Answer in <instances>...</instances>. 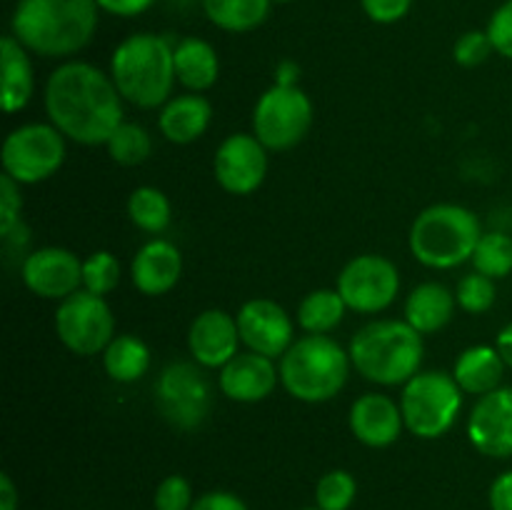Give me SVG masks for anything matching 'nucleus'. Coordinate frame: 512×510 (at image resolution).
Here are the masks:
<instances>
[{
    "label": "nucleus",
    "instance_id": "nucleus-39",
    "mask_svg": "<svg viewBox=\"0 0 512 510\" xmlns=\"http://www.w3.org/2000/svg\"><path fill=\"white\" fill-rule=\"evenodd\" d=\"M360 8L373 23L393 25L410 13L413 0H360Z\"/></svg>",
    "mask_w": 512,
    "mask_h": 510
},
{
    "label": "nucleus",
    "instance_id": "nucleus-26",
    "mask_svg": "<svg viewBox=\"0 0 512 510\" xmlns=\"http://www.w3.org/2000/svg\"><path fill=\"white\" fill-rule=\"evenodd\" d=\"M103 368L105 375L115 383H135L143 378L150 368V348L138 338V335L120 333L115 335L103 350Z\"/></svg>",
    "mask_w": 512,
    "mask_h": 510
},
{
    "label": "nucleus",
    "instance_id": "nucleus-32",
    "mask_svg": "<svg viewBox=\"0 0 512 510\" xmlns=\"http://www.w3.org/2000/svg\"><path fill=\"white\" fill-rule=\"evenodd\" d=\"M120 260L110 250H95L83 260V290L93 295H110L120 285Z\"/></svg>",
    "mask_w": 512,
    "mask_h": 510
},
{
    "label": "nucleus",
    "instance_id": "nucleus-21",
    "mask_svg": "<svg viewBox=\"0 0 512 510\" xmlns=\"http://www.w3.org/2000/svg\"><path fill=\"white\" fill-rule=\"evenodd\" d=\"M213 120V105L200 93L173 95L160 108L158 128L168 143L190 145L200 140Z\"/></svg>",
    "mask_w": 512,
    "mask_h": 510
},
{
    "label": "nucleus",
    "instance_id": "nucleus-5",
    "mask_svg": "<svg viewBox=\"0 0 512 510\" xmlns=\"http://www.w3.org/2000/svg\"><path fill=\"white\" fill-rule=\"evenodd\" d=\"M280 385L300 403H328L348 385L353 360L330 335H303L280 358Z\"/></svg>",
    "mask_w": 512,
    "mask_h": 510
},
{
    "label": "nucleus",
    "instance_id": "nucleus-19",
    "mask_svg": "<svg viewBox=\"0 0 512 510\" xmlns=\"http://www.w3.org/2000/svg\"><path fill=\"white\" fill-rule=\"evenodd\" d=\"M348 425L355 440L368 448H388V445L398 443L400 433L405 430L400 403L383 393L360 395L350 405Z\"/></svg>",
    "mask_w": 512,
    "mask_h": 510
},
{
    "label": "nucleus",
    "instance_id": "nucleus-42",
    "mask_svg": "<svg viewBox=\"0 0 512 510\" xmlns=\"http://www.w3.org/2000/svg\"><path fill=\"white\" fill-rule=\"evenodd\" d=\"M488 503L490 510H512V470H505L493 480Z\"/></svg>",
    "mask_w": 512,
    "mask_h": 510
},
{
    "label": "nucleus",
    "instance_id": "nucleus-11",
    "mask_svg": "<svg viewBox=\"0 0 512 510\" xmlns=\"http://www.w3.org/2000/svg\"><path fill=\"white\" fill-rule=\"evenodd\" d=\"M55 335L75 355H98L115 338V318L103 295L78 290L60 300L55 310Z\"/></svg>",
    "mask_w": 512,
    "mask_h": 510
},
{
    "label": "nucleus",
    "instance_id": "nucleus-46",
    "mask_svg": "<svg viewBox=\"0 0 512 510\" xmlns=\"http://www.w3.org/2000/svg\"><path fill=\"white\" fill-rule=\"evenodd\" d=\"M273 3H293V0H273Z\"/></svg>",
    "mask_w": 512,
    "mask_h": 510
},
{
    "label": "nucleus",
    "instance_id": "nucleus-17",
    "mask_svg": "<svg viewBox=\"0 0 512 510\" xmlns=\"http://www.w3.org/2000/svg\"><path fill=\"white\" fill-rule=\"evenodd\" d=\"M240 343L243 340H240L238 320L228 310H203L190 323L188 350L195 363L203 365V368H223V365H228L238 355Z\"/></svg>",
    "mask_w": 512,
    "mask_h": 510
},
{
    "label": "nucleus",
    "instance_id": "nucleus-47",
    "mask_svg": "<svg viewBox=\"0 0 512 510\" xmlns=\"http://www.w3.org/2000/svg\"><path fill=\"white\" fill-rule=\"evenodd\" d=\"M303 510H320V508H318V505H315V508H303Z\"/></svg>",
    "mask_w": 512,
    "mask_h": 510
},
{
    "label": "nucleus",
    "instance_id": "nucleus-10",
    "mask_svg": "<svg viewBox=\"0 0 512 510\" xmlns=\"http://www.w3.org/2000/svg\"><path fill=\"white\" fill-rule=\"evenodd\" d=\"M200 368L203 365L178 360L165 365L160 378L155 380V405L173 428L195 430L210 415L213 390Z\"/></svg>",
    "mask_w": 512,
    "mask_h": 510
},
{
    "label": "nucleus",
    "instance_id": "nucleus-36",
    "mask_svg": "<svg viewBox=\"0 0 512 510\" xmlns=\"http://www.w3.org/2000/svg\"><path fill=\"white\" fill-rule=\"evenodd\" d=\"M193 503V488H190L188 478H183V475H168L155 488V510H190Z\"/></svg>",
    "mask_w": 512,
    "mask_h": 510
},
{
    "label": "nucleus",
    "instance_id": "nucleus-30",
    "mask_svg": "<svg viewBox=\"0 0 512 510\" xmlns=\"http://www.w3.org/2000/svg\"><path fill=\"white\" fill-rule=\"evenodd\" d=\"M473 268L493 280H503L512 273V238L500 230L483 233L473 253Z\"/></svg>",
    "mask_w": 512,
    "mask_h": 510
},
{
    "label": "nucleus",
    "instance_id": "nucleus-28",
    "mask_svg": "<svg viewBox=\"0 0 512 510\" xmlns=\"http://www.w3.org/2000/svg\"><path fill=\"white\" fill-rule=\"evenodd\" d=\"M345 313H348V305L338 288H318L300 300L295 320L308 335H328L343 323Z\"/></svg>",
    "mask_w": 512,
    "mask_h": 510
},
{
    "label": "nucleus",
    "instance_id": "nucleus-7",
    "mask_svg": "<svg viewBox=\"0 0 512 510\" xmlns=\"http://www.w3.org/2000/svg\"><path fill=\"white\" fill-rule=\"evenodd\" d=\"M405 430L420 440H435L450 433L463 410V390L453 373L420 370L403 385L400 395Z\"/></svg>",
    "mask_w": 512,
    "mask_h": 510
},
{
    "label": "nucleus",
    "instance_id": "nucleus-4",
    "mask_svg": "<svg viewBox=\"0 0 512 510\" xmlns=\"http://www.w3.org/2000/svg\"><path fill=\"white\" fill-rule=\"evenodd\" d=\"M348 353L365 380L393 388L420 373L425 343L405 320H373L353 335Z\"/></svg>",
    "mask_w": 512,
    "mask_h": 510
},
{
    "label": "nucleus",
    "instance_id": "nucleus-35",
    "mask_svg": "<svg viewBox=\"0 0 512 510\" xmlns=\"http://www.w3.org/2000/svg\"><path fill=\"white\" fill-rule=\"evenodd\" d=\"M493 43H490L485 30H468L460 35L453 45V60L460 68H478L493 55Z\"/></svg>",
    "mask_w": 512,
    "mask_h": 510
},
{
    "label": "nucleus",
    "instance_id": "nucleus-3",
    "mask_svg": "<svg viewBox=\"0 0 512 510\" xmlns=\"http://www.w3.org/2000/svg\"><path fill=\"white\" fill-rule=\"evenodd\" d=\"M110 78L125 103L140 110L163 108L173 98L175 45L158 33H133L110 55Z\"/></svg>",
    "mask_w": 512,
    "mask_h": 510
},
{
    "label": "nucleus",
    "instance_id": "nucleus-29",
    "mask_svg": "<svg viewBox=\"0 0 512 510\" xmlns=\"http://www.w3.org/2000/svg\"><path fill=\"white\" fill-rule=\"evenodd\" d=\"M128 218L143 233H165L170 220H173V208H170L168 195L160 188H153V185H140L128 198Z\"/></svg>",
    "mask_w": 512,
    "mask_h": 510
},
{
    "label": "nucleus",
    "instance_id": "nucleus-38",
    "mask_svg": "<svg viewBox=\"0 0 512 510\" xmlns=\"http://www.w3.org/2000/svg\"><path fill=\"white\" fill-rule=\"evenodd\" d=\"M23 198H20V183H15L10 175H0V238L10 233L20 220Z\"/></svg>",
    "mask_w": 512,
    "mask_h": 510
},
{
    "label": "nucleus",
    "instance_id": "nucleus-8",
    "mask_svg": "<svg viewBox=\"0 0 512 510\" xmlns=\"http://www.w3.org/2000/svg\"><path fill=\"white\" fill-rule=\"evenodd\" d=\"M313 125V103L300 85H270L253 108V135L273 153L293 150Z\"/></svg>",
    "mask_w": 512,
    "mask_h": 510
},
{
    "label": "nucleus",
    "instance_id": "nucleus-23",
    "mask_svg": "<svg viewBox=\"0 0 512 510\" xmlns=\"http://www.w3.org/2000/svg\"><path fill=\"white\" fill-rule=\"evenodd\" d=\"M508 365L500 358L495 345H473L458 355L453 365V378L468 395H488L503 385Z\"/></svg>",
    "mask_w": 512,
    "mask_h": 510
},
{
    "label": "nucleus",
    "instance_id": "nucleus-33",
    "mask_svg": "<svg viewBox=\"0 0 512 510\" xmlns=\"http://www.w3.org/2000/svg\"><path fill=\"white\" fill-rule=\"evenodd\" d=\"M358 495V480L348 470H328L315 485V505L320 510H350Z\"/></svg>",
    "mask_w": 512,
    "mask_h": 510
},
{
    "label": "nucleus",
    "instance_id": "nucleus-18",
    "mask_svg": "<svg viewBox=\"0 0 512 510\" xmlns=\"http://www.w3.org/2000/svg\"><path fill=\"white\" fill-rule=\"evenodd\" d=\"M280 383V368L273 358L245 350L220 368V393L233 403H260Z\"/></svg>",
    "mask_w": 512,
    "mask_h": 510
},
{
    "label": "nucleus",
    "instance_id": "nucleus-40",
    "mask_svg": "<svg viewBox=\"0 0 512 510\" xmlns=\"http://www.w3.org/2000/svg\"><path fill=\"white\" fill-rule=\"evenodd\" d=\"M190 510H248V505L228 490H210L200 495Z\"/></svg>",
    "mask_w": 512,
    "mask_h": 510
},
{
    "label": "nucleus",
    "instance_id": "nucleus-12",
    "mask_svg": "<svg viewBox=\"0 0 512 510\" xmlns=\"http://www.w3.org/2000/svg\"><path fill=\"white\" fill-rule=\"evenodd\" d=\"M335 288L343 295L348 310L375 315L388 310L400 295V273L385 255H355L340 270Z\"/></svg>",
    "mask_w": 512,
    "mask_h": 510
},
{
    "label": "nucleus",
    "instance_id": "nucleus-22",
    "mask_svg": "<svg viewBox=\"0 0 512 510\" xmlns=\"http://www.w3.org/2000/svg\"><path fill=\"white\" fill-rule=\"evenodd\" d=\"M455 305H458V298L448 285L420 283L405 298V323L420 335H433L453 320Z\"/></svg>",
    "mask_w": 512,
    "mask_h": 510
},
{
    "label": "nucleus",
    "instance_id": "nucleus-24",
    "mask_svg": "<svg viewBox=\"0 0 512 510\" xmlns=\"http://www.w3.org/2000/svg\"><path fill=\"white\" fill-rule=\"evenodd\" d=\"M175 78L188 93L210 90L220 78L218 50L195 35L175 43Z\"/></svg>",
    "mask_w": 512,
    "mask_h": 510
},
{
    "label": "nucleus",
    "instance_id": "nucleus-41",
    "mask_svg": "<svg viewBox=\"0 0 512 510\" xmlns=\"http://www.w3.org/2000/svg\"><path fill=\"white\" fill-rule=\"evenodd\" d=\"M103 13L115 15V18H138L148 13L155 5V0H95Z\"/></svg>",
    "mask_w": 512,
    "mask_h": 510
},
{
    "label": "nucleus",
    "instance_id": "nucleus-27",
    "mask_svg": "<svg viewBox=\"0 0 512 510\" xmlns=\"http://www.w3.org/2000/svg\"><path fill=\"white\" fill-rule=\"evenodd\" d=\"M273 0H203V13L225 33H250L268 20Z\"/></svg>",
    "mask_w": 512,
    "mask_h": 510
},
{
    "label": "nucleus",
    "instance_id": "nucleus-9",
    "mask_svg": "<svg viewBox=\"0 0 512 510\" xmlns=\"http://www.w3.org/2000/svg\"><path fill=\"white\" fill-rule=\"evenodd\" d=\"M65 135L53 123H25L10 130L3 143V173L20 185H38L53 178L65 163Z\"/></svg>",
    "mask_w": 512,
    "mask_h": 510
},
{
    "label": "nucleus",
    "instance_id": "nucleus-45",
    "mask_svg": "<svg viewBox=\"0 0 512 510\" xmlns=\"http://www.w3.org/2000/svg\"><path fill=\"white\" fill-rule=\"evenodd\" d=\"M495 348H498L503 363L512 370V323H508L503 330H500L498 338H495Z\"/></svg>",
    "mask_w": 512,
    "mask_h": 510
},
{
    "label": "nucleus",
    "instance_id": "nucleus-20",
    "mask_svg": "<svg viewBox=\"0 0 512 510\" xmlns=\"http://www.w3.org/2000/svg\"><path fill=\"white\" fill-rule=\"evenodd\" d=\"M180 275H183V255L178 245L165 238H153L140 245L130 263V280L135 290L148 298L170 293L180 283Z\"/></svg>",
    "mask_w": 512,
    "mask_h": 510
},
{
    "label": "nucleus",
    "instance_id": "nucleus-37",
    "mask_svg": "<svg viewBox=\"0 0 512 510\" xmlns=\"http://www.w3.org/2000/svg\"><path fill=\"white\" fill-rule=\"evenodd\" d=\"M485 33H488L495 53L512 60V0H505V3H500L498 8H495V13L490 15L488 20Z\"/></svg>",
    "mask_w": 512,
    "mask_h": 510
},
{
    "label": "nucleus",
    "instance_id": "nucleus-34",
    "mask_svg": "<svg viewBox=\"0 0 512 510\" xmlns=\"http://www.w3.org/2000/svg\"><path fill=\"white\" fill-rule=\"evenodd\" d=\"M455 298H458V305L470 315H483L488 313L490 308L498 300V288H495V280L488 278V275L473 273L465 275L463 280L455 288Z\"/></svg>",
    "mask_w": 512,
    "mask_h": 510
},
{
    "label": "nucleus",
    "instance_id": "nucleus-2",
    "mask_svg": "<svg viewBox=\"0 0 512 510\" xmlns=\"http://www.w3.org/2000/svg\"><path fill=\"white\" fill-rule=\"evenodd\" d=\"M95 0H18L10 15V35L43 58H70L98 30Z\"/></svg>",
    "mask_w": 512,
    "mask_h": 510
},
{
    "label": "nucleus",
    "instance_id": "nucleus-1",
    "mask_svg": "<svg viewBox=\"0 0 512 510\" xmlns=\"http://www.w3.org/2000/svg\"><path fill=\"white\" fill-rule=\"evenodd\" d=\"M45 113L68 140L80 145H105L125 123L123 95L110 73L85 60H68L45 83Z\"/></svg>",
    "mask_w": 512,
    "mask_h": 510
},
{
    "label": "nucleus",
    "instance_id": "nucleus-6",
    "mask_svg": "<svg viewBox=\"0 0 512 510\" xmlns=\"http://www.w3.org/2000/svg\"><path fill=\"white\" fill-rule=\"evenodd\" d=\"M483 238L480 218L465 205L435 203L425 208L410 225L408 245L420 265L450 270L473 260Z\"/></svg>",
    "mask_w": 512,
    "mask_h": 510
},
{
    "label": "nucleus",
    "instance_id": "nucleus-44",
    "mask_svg": "<svg viewBox=\"0 0 512 510\" xmlns=\"http://www.w3.org/2000/svg\"><path fill=\"white\" fill-rule=\"evenodd\" d=\"M300 65L295 60H280L275 68V85H298Z\"/></svg>",
    "mask_w": 512,
    "mask_h": 510
},
{
    "label": "nucleus",
    "instance_id": "nucleus-14",
    "mask_svg": "<svg viewBox=\"0 0 512 510\" xmlns=\"http://www.w3.org/2000/svg\"><path fill=\"white\" fill-rule=\"evenodd\" d=\"M213 175L230 195H250L268 175V148L253 133H233L218 145Z\"/></svg>",
    "mask_w": 512,
    "mask_h": 510
},
{
    "label": "nucleus",
    "instance_id": "nucleus-31",
    "mask_svg": "<svg viewBox=\"0 0 512 510\" xmlns=\"http://www.w3.org/2000/svg\"><path fill=\"white\" fill-rule=\"evenodd\" d=\"M105 148H108V155L113 158V163L133 168V165L145 163L150 158V153H153V138H150V133L143 125L123 123L110 135Z\"/></svg>",
    "mask_w": 512,
    "mask_h": 510
},
{
    "label": "nucleus",
    "instance_id": "nucleus-25",
    "mask_svg": "<svg viewBox=\"0 0 512 510\" xmlns=\"http://www.w3.org/2000/svg\"><path fill=\"white\" fill-rule=\"evenodd\" d=\"M3 63V110L8 115L28 108L35 93V73L30 63V50L23 48L13 35H5L0 43Z\"/></svg>",
    "mask_w": 512,
    "mask_h": 510
},
{
    "label": "nucleus",
    "instance_id": "nucleus-16",
    "mask_svg": "<svg viewBox=\"0 0 512 510\" xmlns=\"http://www.w3.org/2000/svg\"><path fill=\"white\" fill-rule=\"evenodd\" d=\"M468 438L480 455L512 458V385L480 395L468 415Z\"/></svg>",
    "mask_w": 512,
    "mask_h": 510
},
{
    "label": "nucleus",
    "instance_id": "nucleus-43",
    "mask_svg": "<svg viewBox=\"0 0 512 510\" xmlns=\"http://www.w3.org/2000/svg\"><path fill=\"white\" fill-rule=\"evenodd\" d=\"M18 488L8 473L0 475V510H18Z\"/></svg>",
    "mask_w": 512,
    "mask_h": 510
},
{
    "label": "nucleus",
    "instance_id": "nucleus-13",
    "mask_svg": "<svg viewBox=\"0 0 512 510\" xmlns=\"http://www.w3.org/2000/svg\"><path fill=\"white\" fill-rule=\"evenodd\" d=\"M20 278L33 295L60 303L83 290V260L58 245L30 250L20 265Z\"/></svg>",
    "mask_w": 512,
    "mask_h": 510
},
{
    "label": "nucleus",
    "instance_id": "nucleus-15",
    "mask_svg": "<svg viewBox=\"0 0 512 510\" xmlns=\"http://www.w3.org/2000/svg\"><path fill=\"white\" fill-rule=\"evenodd\" d=\"M240 340L253 353L280 360L295 343V323L288 310L270 298H253L240 305L238 315Z\"/></svg>",
    "mask_w": 512,
    "mask_h": 510
}]
</instances>
